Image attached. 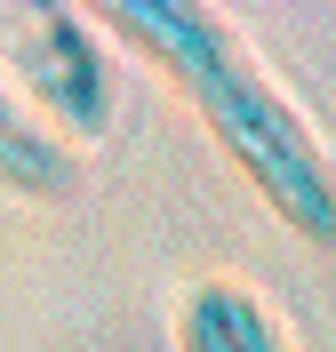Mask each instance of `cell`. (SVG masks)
<instances>
[{
    "instance_id": "obj_1",
    "label": "cell",
    "mask_w": 336,
    "mask_h": 352,
    "mask_svg": "<svg viewBox=\"0 0 336 352\" xmlns=\"http://www.w3.org/2000/svg\"><path fill=\"white\" fill-rule=\"evenodd\" d=\"M96 16L177 80V96L216 136V153L248 176V192L296 241L336 248V160L320 144V129L304 120V104L240 41V24L201 8V0H104Z\"/></svg>"
},
{
    "instance_id": "obj_2",
    "label": "cell",
    "mask_w": 336,
    "mask_h": 352,
    "mask_svg": "<svg viewBox=\"0 0 336 352\" xmlns=\"http://www.w3.org/2000/svg\"><path fill=\"white\" fill-rule=\"evenodd\" d=\"M0 48H8V72H16V104L48 136H65V144H104L112 136L120 80H112V56L80 8H56V0L8 8Z\"/></svg>"
},
{
    "instance_id": "obj_3",
    "label": "cell",
    "mask_w": 336,
    "mask_h": 352,
    "mask_svg": "<svg viewBox=\"0 0 336 352\" xmlns=\"http://www.w3.org/2000/svg\"><path fill=\"white\" fill-rule=\"evenodd\" d=\"M177 352H296L280 312L240 280H192L177 296Z\"/></svg>"
},
{
    "instance_id": "obj_4",
    "label": "cell",
    "mask_w": 336,
    "mask_h": 352,
    "mask_svg": "<svg viewBox=\"0 0 336 352\" xmlns=\"http://www.w3.org/2000/svg\"><path fill=\"white\" fill-rule=\"evenodd\" d=\"M0 192L8 200H72L80 192V153L16 104V88H0Z\"/></svg>"
}]
</instances>
